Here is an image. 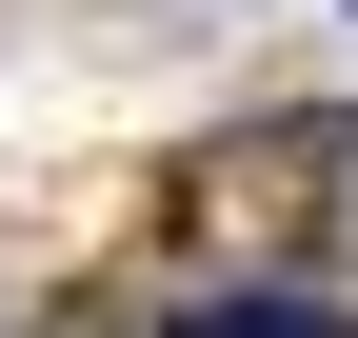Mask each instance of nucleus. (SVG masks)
Instances as JSON below:
<instances>
[{
  "mask_svg": "<svg viewBox=\"0 0 358 338\" xmlns=\"http://www.w3.org/2000/svg\"><path fill=\"white\" fill-rule=\"evenodd\" d=\"M219 338H299V318H219Z\"/></svg>",
  "mask_w": 358,
  "mask_h": 338,
  "instance_id": "nucleus-1",
  "label": "nucleus"
}]
</instances>
